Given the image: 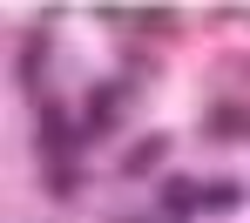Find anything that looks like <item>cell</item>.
<instances>
[{
  "label": "cell",
  "mask_w": 250,
  "mask_h": 223,
  "mask_svg": "<svg viewBox=\"0 0 250 223\" xmlns=\"http://www.w3.org/2000/svg\"><path fill=\"white\" fill-rule=\"evenodd\" d=\"M41 149L47 156H75V149H82V122H75L61 101H41Z\"/></svg>",
  "instance_id": "obj_1"
},
{
  "label": "cell",
  "mask_w": 250,
  "mask_h": 223,
  "mask_svg": "<svg viewBox=\"0 0 250 223\" xmlns=\"http://www.w3.org/2000/svg\"><path fill=\"white\" fill-rule=\"evenodd\" d=\"M115 108H122V88H115V81L88 95V108H82V142H88V135H108V129H115Z\"/></svg>",
  "instance_id": "obj_2"
},
{
  "label": "cell",
  "mask_w": 250,
  "mask_h": 223,
  "mask_svg": "<svg viewBox=\"0 0 250 223\" xmlns=\"http://www.w3.org/2000/svg\"><path fill=\"white\" fill-rule=\"evenodd\" d=\"M163 162H169V135H142V142L122 156V176H156Z\"/></svg>",
  "instance_id": "obj_3"
},
{
  "label": "cell",
  "mask_w": 250,
  "mask_h": 223,
  "mask_svg": "<svg viewBox=\"0 0 250 223\" xmlns=\"http://www.w3.org/2000/svg\"><path fill=\"white\" fill-rule=\"evenodd\" d=\"M209 142H244V101H216L209 108V122H203Z\"/></svg>",
  "instance_id": "obj_4"
},
{
  "label": "cell",
  "mask_w": 250,
  "mask_h": 223,
  "mask_svg": "<svg viewBox=\"0 0 250 223\" xmlns=\"http://www.w3.org/2000/svg\"><path fill=\"white\" fill-rule=\"evenodd\" d=\"M47 75V34H27V47H21V88H41Z\"/></svg>",
  "instance_id": "obj_5"
},
{
  "label": "cell",
  "mask_w": 250,
  "mask_h": 223,
  "mask_svg": "<svg viewBox=\"0 0 250 223\" xmlns=\"http://www.w3.org/2000/svg\"><path fill=\"white\" fill-rule=\"evenodd\" d=\"M75 189H82V162L75 156H54L47 162V196H75Z\"/></svg>",
  "instance_id": "obj_6"
},
{
  "label": "cell",
  "mask_w": 250,
  "mask_h": 223,
  "mask_svg": "<svg viewBox=\"0 0 250 223\" xmlns=\"http://www.w3.org/2000/svg\"><path fill=\"white\" fill-rule=\"evenodd\" d=\"M163 210L183 223L189 210H196V182H189V176H169V182H163Z\"/></svg>",
  "instance_id": "obj_7"
},
{
  "label": "cell",
  "mask_w": 250,
  "mask_h": 223,
  "mask_svg": "<svg viewBox=\"0 0 250 223\" xmlns=\"http://www.w3.org/2000/svg\"><path fill=\"white\" fill-rule=\"evenodd\" d=\"M244 203V182H203L196 189V210H237Z\"/></svg>",
  "instance_id": "obj_8"
}]
</instances>
